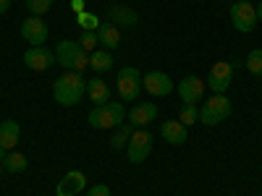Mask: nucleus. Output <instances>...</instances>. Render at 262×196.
<instances>
[{
	"label": "nucleus",
	"mask_w": 262,
	"mask_h": 196,
	"mask_svg": "<svg viewBox=\"0 0 262 196\" xmlns=\"http://www.w3.org/2000/svg\"><path fill=\"white\" fill-rule=\"evenodd\" d=\"M84 94H86V79H84L81 74H76V71H66V74L58 76L55 84H53V97H55V102L63 105V107L79 105V102L84 100Z\"/></svg>",
	"instance_id": "f257e3e1"
},
{
	"label": "nucleus",
	"mask_w": 262,
	"mask_h": 196,
	"mask_svg": "<svg viewBox=\"0 0 262 196\" xmlns=\"http://www.w3.org/2000/svg\"><path fill=\"white\" fill-rule=\"evenodd\" d=\"M55 60L63 65L66 71L81 74L84 68H90V53L81 50L79 42H71V39L58 42V47H55Z\"/></svg>",
	"instance_id": "f03ea898"
},
{
	"label": "nucleus",
	"mask_w": 262,
	"mask_h": 196,
	"mask_svg": "<svg viewBox=\"0 0 262 196\" xmlns=\"http://www.w3.org/2000/svg\"><path fill=\"white\" fill-rule=\"evenodd\" d=\"M92 128H118L126 120V110L123 102H105V105H95V110L86 115Z\"/></svg>",
	"instance_id": "7ed1b4c3"
},
{
	"label": "nucleus",
	"mask_w": 262,
	"mask_h": 196,
	"mask_svg": "<svg viewBox=\"0 0 262 196\" xmlns=\"http://www.w3.org/2000/svg\"><path fill=\"white\" fill-rule=\"evenodd\" d=\"M233 113V105L226 94H212L210 100H205V105L200 107V123L205 126H217L223 123L228 115Z\"/></svg>",
	"instance_id": "20e7f679"
},
{
	"label": "nucleus",
	"mask_w": 262,
	"mask_h": 196,
	"mask_svg": "<svg viewBox=\"0 0 262 196\" xmlns=\"http://www.w3.org/2000/svg\"><path fill=\"white\" fill-rule=\"evenodd\" d=\"M236 68H238L236 60H221V63L212 65V68H210V76H207V86L212 89V94H226V92H228V86H231V81H233Z\"/></svg>",
	"instance_id": "39448f33"
},
{
	"label": "nucleus",
	"mask_w": 262,
	"mask_h": 196,
	"mask_svg": "<svg viewBox=\"0 0 262 196\" xmlns=\"http://www.w3.org/2000/svg\"><path fill=\"white\" fill-rule=\"evenodd\" d=\"M116 89H118L121 102L137 100L139 92H142V74L134 68V65H126V68H121V71H118V79H116Z\"/></svg>",
	"instance_id": "423d86ee"
},
{
	"label": "nucleus",
	"mask_w": 262,
	"mask_h": 196,
	"mask_svg": "<svg viewBox=\"0 0 262 196\" xmlns=\"http://www.w3.org/2000/svg\"><path fill=\"white\" fill-rule=\"evenodd\" d=\"M231 24H233L236 32L249 34L257 27V8L252 3H247V0H236V3H231Z\"/></svg>",
	"instance_id": "0eeeda50"
},
{
	"label": "nucleus",
	"mask_w": 262,
	"mask_h": 196,
	"mask_svg": "<svg viewBox=\"0 0 262 196\" xmlns=\"http://www.w3.org/2000/svg\"><path fill=\"white\" fill-rule=\"evenodd\" d=\"M149 152H152V134L144 128L134 131L126 144V155H128V162L131 165H142L147 157H149Z\"/></svg>",
	"instance_id": "6e6552de"
},
{
	"label": "nucleus",
	"mask_w": 262,
	"mask_h": 196,
	"mask_svg": "<svg viewBox=\"0 0 262 196\" xmlns=\"http://www.w3.org/2000/svg\"><path fill=\"white\" fill-rule=\"evenodd\" d=\"M48 34H50V29H48L45 21H42V16H29L24 24H21V37H24L32 47H42V45H45Z\"/></svg>",
	"instance_id": "1a4fd4ad"
},
{
	"label": "nucleus",
	"mask_w": 262,
	"mask_h": 196,
	"mask_svg": "<svg viewBox=\"0 0 262 196\" xmlns=\"http://www.w3.org/2000/svg\"><path fill=\"white\" fill-rule=\"evenodd\" d=\"M142 89H147L152 97H168L173 94V79L163 71H149L142 76Z\"/></svg>",
	"instance_id": "9d476101"
},
{
	"label": "nucleus",
	"mask_w": 262,
	"mask_h": 196,
	"mask_svg": "<svg viewBox=\"0 0 262 196\" xmlns=\"http://www.w3.org/2000/svg\"><path fill=\"white\" fill-rule=\"evenodd\" d=\"M205 86H207V84H205L200 76H186V79L179 81L176 92H179V97H181L184 105H196V102L205 97Z\"/></svg>",
	"instance_id": "9b49d317"
},
{
	"label": "nucleus",
	"mask_w": 262,
	"mask_h": 196,
	"mask_svg": "<svg viewBox=\"0 0 262 196\" xmlns=\"http://www.w3.org/2000/svg\"><path fill=\"white\" fill-rule=\"evenodd\" d=\"M58 60H55V53H50L48 47H29L24 53V65L29 71H48L53 68Z\"/></svg>",
	"instance_id": "f8f14e48"
},
{
	"label": "nucleus",
	"mask_w": 262,
	"mask_h": 196,
	"mask_svg": "<svg viewBox=\"0 0 262 196\" xmlns=\"http://www.w3.org/2000/svg\"><path fill=\"white\" fill-rule=\"evenodd\" d=\"M84 186H86V176H84V173H81V170H69V173L60 178L55 193H58V196H76L79 191H84Z\"/></svg>",
	"instance_id": "ddd939ff"
},
{
	"label": "nucleus",
	"mask_w": 262,
	"mask_h": 196,
	"mask_svg": "<svg viewBox=\"0 0 262 196\" xmlns=\"http://www.w3.org/2000/svg\"><path fill=\"white\" fill-rule=\"evenodd\" d=\"M155 118H158V105H152V102L134 105V107H131V115H128V120H131L134 128H144L147 123H152Z\"/></svg>",
	"instance_id": "4468645a"
},
{
	"label": "nucleus",
	"mask_w": 262,
	"mask_h": 196,
	"mask_svg": "<svg viewBox=\"0 0 262 196\" xmlns=\"http://www.w3.org/2000/svg\"><path fill=\"white\" fill-rule=\"evenodd\" d=\"M160 134H163V139H165L168 144L181 146V144L186 141V126H184L181 120H165V123L160 126Z\"/></svg>",
	"instance_id": "2eb2a0df"
},
{
	"label": "nucleus",
	"mask_w": 262,
	"mask_h": 196,
	"mask_svg": "<svg viewBox=\"0 0 262 196\" xmlns=\"http://www.w3.org/2000/svg\"><path fill=\"white\" fill-rule=\"evenodd\" d=\"M107 18H111V24H123V27H134L137 21H139V16H137V11H131V8H126V6H118V3H113V6H107Z\"/></svg>",
	"instance_id": "dca6fc26"
},
{
	"label": "nucleus",
	"mask_w": 262,
	"mask_h": 196,
	"mask_svg": "<svg viewBox=\"0 0 262 196\" xmlns=\"http://www.w3.org/2000/svg\"><path fill=\"white\" fill-rule=\"evenodd\" d=\"M97 42L102 45V50H116L121 45V29L116 24H111V21H107V24H100Z\"/></svg>",
	"instance_id": "f3484780"
},
{
	"label": "nucleus",
	"mask_w": 262,
	"mask_h": 196,
	"mask_svg": "<svg viewBox=\"0 0 262 196\" xmlns=\"http://www.w3.org/2000/svg\"><path fill=\"white\" fill-rule=\"evenodd\" d=\"M86 94H90L95 105H105L111 102V86H107L105 79H90L86 81Z\"/></svg>",
	"instance_id": "a211bd4d"
},
{
	"label": "nucleus",
	"mask_w": 262,
	"mask_h": 196,
	"mask_svg": "<svg viewBox=\"0 0 262 196\" xmlns=\"http://www.w3.org/2000/svg\"><path fill=\"white\" fill-rule=\"evenodd\" d=\"M18 136H21V128H18L16 120H3L0 123V146H3L6 152L18 144Z\"/></svg>",
	"instance_id": "6ab92c4d"
},
{
	"label": "nucleus",
	"mask_w": 262,
	"mask_h": 196,
	"mask_svg": "<svg viewBox=\"0 0 262 196\" xmlns=\"http://www.w3.org/2000/svg\"><path fill=\"white\" fill-rule=\"evenodd\" d=\"M90 68L97 71V74L111 71V68H113V55H111V50H95V53H90Z\"/></svg>",
	"instance_id": "aec40b11"
},
{
	"label": "nucleus",
	"mask_w": 262,
	"mask_h": 196,
	"mask_svg": "<svg viewBox=\"0 0 262 196\" xmlns=\"http://www.w3.org/2000/svg\"><path fill=\"white\" fill-rule=\"evenodd\" d=\"M131 134H134V126H131V123H123V126H118V131H116V134L111 136V146H113V149H123V146L128 144Z\"/></svg>",
	"instance_id": "412c9836"
},
{
	"label": "nucleus",
	"mask_w": 262,
	"mask_h": 196,
	"mask_svg": "<svg viewBox=\"0 0 262 196\" xmlns=\"http://www.w3.org/2000/svg\"><path fill=\"white\" fill-rule=\"evenodd\" d=\"M27 155H18V152H11V155H6V160H3V167L8 170V173H24L27 170Z\"/></svg>",
	"instance_id": "4be33fe9"
},
{
	"label": "nucleus",
	"mask_w": 262,
	"mask_h": 196,
	"mask_svg": "<svg viewBox=\"0 0 262 196\" xmlns=\"http://www.w3.org/2000/svg\"><path fill=\"white\" fill-rule=\"evenodd\" d=\"M76 21H79L81 32H97V29H100V16H95V13H90V11L76 13Z\"/></svg>",
	"instance_id": "5701e85b"
},
{
	"label": "nucleus",
	"mask_w": 262,
	"mask_h": 196,
	"mask_svg": "<svg viewBox=\"0 0 262 196\" xmlns=\"http://www.w3.org/2000/svg\"><path fill=\"white\" fill-rule=\"evenodd\" d=\"M244 65H247V71H249L252 76L262 79V50H252V53L247 55Z\"/></svg>",
	"instance_id": "b1692460"
},
{
	"label": "nucleus",
	"mask_w": 262,
	"mask_h": 196,
	"mask_svg": "<svg viewBox=\"0 0 262 196\" xmlns=\"http://www.w3.org/2000/svg\"><path fill=\"white\" fill-rule=\"evenodd\" d=\"M179 120H181L184 126H194L196 120H200V107H196V105H181Z\"/></svg>",
	"instance_id": "393cba45"
},
{
	"label": "nucleus",
	"mask_w": 262,
	"mask_h": 196,
	"mask_svg": "<svg viewBox=\"0 0 262 196\" xmlns=\"http://www.w3.org/2000/svg\"><path fill=\"white\" fill-rule=\"evenodd\" d=\"M55 0H27V11L32 16H42V13H48L53 8Z\"/></svg>",
	"instance_id": "a878e982"
},
{
	"label": "nucleus",
	"mask_w": 262,
	"mask_h": 196,
	"mask_svg": "<svg viewBox=\"0 0 262 196\" xmlns=\"http://www.w3.org/2000/svg\"><path fill=\"white\" fill-rule=\"evenodd\" d=\"M79 45H81V50H86V53H95V47L100 45V42H97V32H81Z\"/></svg>",
	"instance_id": "bb28decb"
},
{
	"label": "nucleus",
	"mask_w": 262,
	"mask_h": 196,
	"mask_svg": "<svg viewBox=\"0 0 262 196\" xmlns=\"http://www.w3.org/2000/svg\"><path fill=\"white\" fill-rule=\"evenodd\" d=\"M86 196H111V186L107 183H95L90 191H86Z\"/></svg>",
	"instance_id": "cd10ccee"
},
{
	"label": "nucleus",
	"mask_w": 262,
	"mask_h": 196,
	"mask_svg": "<svg viewBox=\"0 0 262 196\" xmlns=\"http://www.w3.org/2000/svg\"><path fill=\"white\" fill-rule=\"evenodd\" d=\"M71 8H74L76 13H81V11H84V0H71Z\"/></svg>",
	"instance_id": "c85d7f7f"
},
{
	"label": "nucleus",
	"mask_w": 262,
	"mask_h": 196,
	"mask_svg": "<svg viewBox=\"0 0 262 196\" xmlns=\"http://www.w3.org/2000/svg\"><path fill=\"white\" fill-rule=\"evenodd\" d=\"M8 8H11V0H0V16H3Z\"/></svg>",
	"instance_id": "c756f323"
},
{
	"label": "nucleus",
	"mask_w": 262,
	"mask_h": 196,
	"mask_svg": "<svg viewBox=\"0 0 262 196\" xmlns=\"http://www.w3.org/2000/svg\"><path fill=\"white\" fill-rule=\"evenodd\" d=\"M257 21H262V3L257 6Z\"/></svg>",
	"instance_id": "7c9ffc66"
},
{
	"label": "nucleus",
	"mask_w": 262,
	"mask_h": 196,
	"mask_svg": "<svg viewBox=\"0 0 262 196\" xmlns=\"http://www.w3.org/2000/svg\"><path fill=\"white\" fill-rule=\"evenodd\" d=\"M3 160H6V149L0 146V165H3Z\"/></svg>",
	"instance_id": "2f4dec72"
}]
</instances>
